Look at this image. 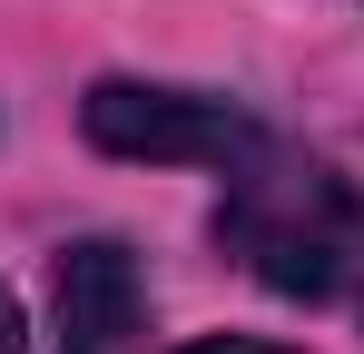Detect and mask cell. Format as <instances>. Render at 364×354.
<instances>
[{
    "label": "cell",
    "mask_w": 364,
    "mask_h": 354,
    "mask_svg": "<svg viewBox=\"0 0 364 354\" xmlns=\"http://www.w3.org/2000/svg\"><path fill=\"white\" fill-rule=\"evenodd\" d=\"M217 246L237 256L266 295H296V305H325L364 276V187L305 148H256L227 168V197H217Z\"/></svg>",
    "instance_id": "6da1fadb"
},
{
    "label": "cell",
    "mask_w": 364,
    "mask_h": 354,
    "mask_svg": "<svg viewBox=\"0 0 364 354\" xmlns=\"http://www.w3.org/2000/svg\"><path fill=\"white\" fill-rule=\"evenodd\" d=\"M79 128H89V148H109V158H148V168H237L266 148V128L256 109L237 99H217V89H148V79H99L89 99H79Z\"/></svg>",
    "instance_id": "7a4b0ae2"
},
{
    "label": "cell",
    "mask_w": 364,
    "mask_h": 354,
    "mask_svg": "<svg viewBox=\"0 0 364 354\" xmlns=\"http://www.w3.org/2000/svg\"><path fill=\"white\" fill-rule=\"evenodd\" d=\"M60 354H128L138 325H148V286H138V256L119 236H79L60 256Z\"/></svg>",
    "instance_id": "3957f363"
},
{
    "label": "cell",
    "mask_w": 364,
    "mask_h": 354,
    "mask_svg": "<svg viewBox=\"0 0 364 354\" xmlns=\"http://www.w3.org/2000/svg\"><path fill=\"white\" fill-rule=\"evenodd\" d=\"M0 354H20V305H10V286H0Z\"/></svg>",
    "instance_id": "277c9868"
},
{
    "label": "cell",
    "mask_w": 364,
    "mask_h": 354,
    "mask_svg": "<svg viewBox=\"0 0 364 354\" xmlns=\"http://www.w3.org/2000/svg\"><path fill=\"white\" fill-rule=\"evenodd\" d=\"M187 354H276V345H246V335H217V345H187Z\"/></svg>",
    "instance_id": "5b68a950"
}]
</instances>
